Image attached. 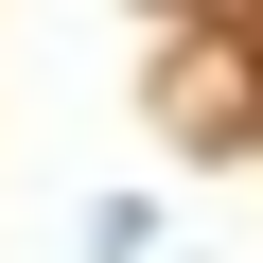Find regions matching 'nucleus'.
<instances>
[{"instance_id":"f257e3e1","label":"nucleus","mask_w":263,"mask_h":263,"mask_svg":"<svg viewBox=\"0 0 263 263\" xmlns=\"http://www.w3.org/2000/svg\"><path fill=\"white\" fill-rule=\"evenodd\" d=\"M88 263H176V246H158V211H141V193H88Z\"/></svg>"}]
</instances>
